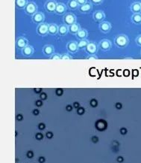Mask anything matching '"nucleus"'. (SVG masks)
Instances as JSON below:
<instances>
[{"mask_svg": "<svg viewBox=\"0 0 141 163\" xmlns=\"http://www.w3.org/2000/svg\"><path fill=\"white\" fill-rule=\"evenodd\" d=\"M90 3L92 5H98L102 4L103 0H90Z\"/></svg>", "mask_w": 141, "mask_h": 163, "instance_id": "nucleus-26", "label": "nucleus"}, {"mask_svg": "<svg viewBox=\"0 0 141 163\" xmlns=\"http://www.w3.org/2000/svg\"><path fill=\"white\" fill-rule=\"evenodd\" d=\"M87 35H88L87 31L86 30H84V29H81V30H79V32H78V33L76 34L77 38H78V39H80V40L86 39V38L87 37Z\"/></svg>", "mask_w": 141, "mask_h": 163, "instance_id": "nucleus-19", "label": "nucleus"}, {"mask_svg": "<svg viewBox=\"0 0 141 163\" xmlns=\"http://www.w3.org/2000/svg\"><path fill=\"white\" fill-rule=\"evenodd\" d=\"M43 51H44V53L46 55H51L52 54V53L54 52V48L52 45H46V46H44V49H43Z\"/></svg>", "mask_w": 141, "mask_h": 163, "instance_id": "nucleus-24", "label": "nucleus"}, {"mask_svg": "<svg viewBox=\"0 0 141 163\" xmlns=\"http://www.w3.org/2000/svg\"><path fill=\"white\" fill-rule=\"evenodd\" d=\"M131 10L133 12V14H137V13L141 12V3L136 2H134L131 5Z\"/></svg>", "mask_w": 141, "mask_h": 163, "instance_id": "nucleus-17", "label": "nucleus"}, {"mask_svg": "<svg viewBox=\"0 0 141 163\" xmlns=\"http://www.w3.org/2000/svg\"><path fill=\"white\" fill-rule=\"evenodd\" d=\"M86 51H87V52H88L90 54H95V53L97 51V44L94 42H89L87 45V47H86Z\"/></svg>", "mask_w": 141, "mask_h": 163, "instance_id": "nucleus-13", "label": "nucleus"}, {"mask_svg": "<svg viewBox=\"0 0 141 163\" xmlns=\"http://www.w3.org/2000/svg\"><path fill=\"white\" fill-rule=\"evenodd\" d=\"M28 3V0H16V6L20 9H25Z\"/></svg>", "mask_w": 141, "mask_h": 163, "instance_id": "nucleus-22", "label": "nucleus"}, {"mask_svg": "<svg viewBox=\"0 0 141 163\" xmlns=\"http://www.w3.org/2000/svg\"><path fill=\"white\" fill-rule=\"evenodd\" d=\"M36 32L41 36H45L47 34H49V24L46 23L38 24L37 27Z\"/></svg>", "mask_w": 141, "mask_h": 163, "instance_id": "nucleus-3", "label": "nucleus"}, {"mask_svg": "<svg viewBox=\"0 0 141 163\" xmlns=\"http://www.w3.org/2000/svg\"><path fill=\"white\" fill-rule=\"evenodd\" d=\"M135 41H136V43H137V45H139V46H141V35H138V36L137 37V38H136Z\"/></svg>", "mask_w": 141, "mask_h": 163, "instance_id": "nucleus-27", "label": "nucleus"}, {"mask_svg": "<svg viewBox=\"0 0 141 163\" xmlns=\"http://www.w3.org/2000/svg\"><path fill=\"white\" fill-rule=\"evenodd\" d=\"M111 42L108 39H102L99 43V48L103 51H108L111 48Z\"/></svg>", "mask_w": 141, "mask_h": 163, "instance_id": "nucleus-10", "label": "nucleus"}, {"mask_svg": "<svg viewBox=\"0 0 141 163\" xmlns=\"http://www.w3.org/2000/svg\"><path fill=\"white\" fill-rule=\"evenodd\" d=\"M63 22L64 24L68 26V27L76 23V15H75L74 14H73V13H67V14H65L63 17Z\"/></svg>", "mask_w": 141, "mask_h": 163, "instance_id": "nucleus-2", "label": "nucleus"}, {"mask_svg": "<svg viewBox=\"0 0 141 163\" xmlns=\"http://www.w3.org/2000/svg\"><path fill=\"white\" fill-rule=\"evenodd\" d=\"M58 33V27L54 23L49 24V34L52 35H57Z\"/></svg>", "mask_w": 141, "mask_h": 163, "instance_id": "nucleus-18", "label": "nucleus"}, {"mask_svg": "<svg viewBox=\"0 0 141 163\" xmlns=\"http://www.w3.org/2000/svg\"><path fill=\"white\" fill-rule=\"evenodd\" d=\"M66 11H67V6L64 3H57L55 10L56 14H58V15H63L65 14Z\"/></svg>", "mask_w": 141, "mask_h": 163, "instance_id": "nucleus-11", "label": "nucleus"}, {"mask_svg": "<svg viewBox=\"0 0 141 163\" xmlns=\"http://www.w3.org/2000/svg\"><path fill=\"white\" fill-rule=\"evenodd\" d=\"M57 3L54 0H48L44 5V8L47 12L53 13L55 12L56 7H57Z\"/></svg>", "mask_w": 141, "mask_h": 163, "instance_id": "nucleus-5", "label": "nucleus"}, {"mask_svg": "<svg viewBox=\"0 0 141 163\" xmlns=\"http://www.w3.org/2000/svg\"><path fill=\"white\" fill-rule=\"evenodd\" d=\"M89 43V41H87V39H83V40H80L79 42L78 43V48H86L87 45Z\"/></svg>", "mask_w": 141, "mask_h": 163, "instance_id": "nucleus-25", "label": "nucleus"}, {"mask_svg": "<svg viewBox=\"0 0 141 163\" xmlns=\"http://www.w3.org/2000/svg\"><path fill=\"white\" fill-rule=\"evenodd\" d=\"M131 21L133 23L137 24H141V13H137V14H133L132 17H131Z\"/></svg>", "mask_w": 141, "mask_h": 163, "instance_id": "nucleus-20", "label": "nucleus"}, {"mask_svg": "<svg viewBox=\"0 0 141 163\" xmlns=\"http://www.w3.org/2000/svg\"><path fill=\"white\" fill-rule=\"evenodd\" d=\"M34 52V49L31 46H29V45H27L25 48H24L22 49V53L25 56H31V54H33Z\"/></svg>", "mask_w": 141, "mask_h": 163, "instance_id": "nucleus-23", "label": "nucleus"}, {"mask_svg": "<svg viewBox=\"0 0 141 163\" xmlns=\"http://www.w3.org/2000/svg\"><path fill=\"white\" fill-rule=\"evenodd\" d=\"M94 20L97 22H102L105 18V14L103 11H97L93 13V15Z\"/></svg>", "mask_w": 141, "mask_h": 163, "instance_id": "nucleus-8", "label": "nucleus"}, {"mask_svg": "<svg viewBox=\"0 0 141 163\" xmlns=\"http://www.w3.org/2000/svg\"><path fill=\"white\" fill-rule=\"evenodd\" d=\"M67 50H68L70 52H72V53L76 52L78 49V43H76V41H70V42L67 44Z\"/></svg>", "mask_w": 141, "mask_h": 163, "instance_id": "nucleus-14", "label": "nucleus"}, {"mask_svg": "<svg viewBox=\"0 0 141 163\" xmlns=\"http://www.w3.org/2000/svg\"><path fill=\"white\" fill-rule=\"evenodd\" d=\"M99 30L101 32L104 33H108L110 31L112 28V26L110 23L108 21H102L99 23Z\"/></svg>", "mask_w": 141, "mask_h": 163, "instance_id": "nucleus-7", "label": "nucleus"}, {"mask_svg": "<svg viewBox=\"0 0 141 163\" xmlns=\"http://www.w3.org/2000/svg\"><path fill=\"white\" fill-rule=\"evenodd\" d=\"M129 38L126 35H119L116 36L114 39V43L119 48H125L129 44Z\"/></svg>", "mask_w": 141, "mask_h": 163, "instance_id": "nucleus-1", "label": "nucleus"}, {"mask_svg": "<svg viewBox=\"0 0 141 163\" xmlns=\"http://www.w3.org/2000/svg\"><path fill=\"white\" fill-rule=\"evenodd\" d=\"M67 7L71 10H76L79 7V5L77 2L76 0H69L67 2Z\"/></svg>", "mask_w": 141, "mask_h": 163, "instance_id": "nucleus-21", "label": "nucleus"}, {"mask_svg": "<svg viewBox=\"0 0 141 163\" xmlns=\"http://www.w3.org/2000/svg\"><path fill=\"white\" fill-rule=\"evenodd\" d=\"M63 58L64 59H68V58H70V56H67V55H64V56H63Z\"/></svg>", "mask_w": 141, "mask_h": 163, "instance_id": "nucleus-30", "label": "nucleus"}, {"mask_svg": "<svg viewBox=\"0 0 141 163\" xmlns=\"http://www.w3.org/2000/svg\"><path fill=\"white\" fill-rule=\"evenodd\" d=\"M93 9V5L90 2H87L83 5L79 6V11L81 13H89Z\"/></svg>", "mask_w": 141, "mask_h": 163, "instance_id": "nucleus-12", "label": "nucleus"}, {"mask_svg": "<svg viewBox=\"0 0 141 163\" xmlns=\"http://www.w3.org/2000/svg\"><path fill=\"white\" fill-rule=\"evenodd\" d=\"M80 30H81V27L77 23L69 27V32L71 34H73V35H76L79 32Z\"/></svg>", "mask_w": 141, "mask_h": 163, "instance_id": "nucleus-16", "label": "nucleus"}, {"mask_svg": "<svg viewBox=\"0 0 141 163\" xmlns=\"http://www.w3.org/2000/svg\"><path fill=\"white\" fill-rule=\"evenodd\" d=\"M31 20H32V21L34 23L41 24L42 23H44L45 20V16L42 12H39V11H38V12L35 13V14L32 16Z\"/></svg>", "mask_w": 141, "mask_h": 163, "instance_id": "nucleus-6", "label": "nucleus"}, {"mask_svg": "<svg viewBox=\"0 0 141 163\" xmlns=\"http://www.w3.org/2000/svg\"><path fill=\"white\" fill-rule=\"evenodd\" d=\"M24 10H25V14L30 16H33L35 13L38 12V6L33 2H28L27 4V5L25 6Z\"/></svg>", "mask_w": 141, "mask_h": 163, "instance_id": "nucleus-4", "label": "nucleus"}, {"mask_svg": "<svg viewBox=\"0 0 141 163\" xmlns=\"http://www.w3.org/2000/svg\"><path fill=\"white\" fill-rule=\"evenodd\" d=\"M52 59H58V58H60V56H58V55H57V54H55V55H54L53 56H52Z\"/></svg>", "mask_w": 141, "mask_h": 163, "instance_id": "nucleus-29", "label": "nucleus"}, {"mask_svg": "<svg viewBox=\"0 0 141 163\" xmlns=\"http://www.w3.org/2000/svg\"><path fill=\"white\" fill-rule=\"evenodd\" d=\"M69 32V27L65 24H61L58 27V34L61 36H64Z\"/></svg>", "mask_w": 141, "mask_h": 163, "instance_id": "nucleus-15", "label": "nucleus"}, {"mask_svg": "<svg viewBox=\"0 0 141 163\" xmlns=\"http://www.w3.org/2000/svg\"><path fill=\"white\" fill-rule=\"evenodd\" d=\"M16 45L18 48H22L23 49L24 48H25L28 45V40L25 38H24V37H20L17 39Z\"/></svg>", "mask_w": 141, "mask_h": 163, "instance_id": "nucleus-9", "label": "nucleus"}, {"mask_svg": "<svg viewBox=\"0 0 141 163\" xmlns=\"http://www.w3.org/2000/svg\"><path fill=\"white\" fill-rule=\"evenodd\" d=\"M77 2L78 3V5H83L86 4L87 2V0H76Z\"/></svg>", "mask_w": 141, "mask_h": 163, "instance_id": "nucleus-28", "label": "nucleus"}]
</instances>
